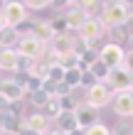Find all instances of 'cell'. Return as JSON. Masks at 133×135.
I'll return each instance as SVG.
<instances>
[{"mask_svg": "<svg viewBox=\"0 0 133 135\" xmlns=\"http://www.w3.org/2000/svg\"><path fill=\"white\" fill-rule=\"evenodd\" d=\"M106 32H108V37H111V42L118 44V47L133 44V32H131L128 22H126V25H118V27H111V30H106Z\"/></svg>", "mask_w": 133, "mask_h": 135, "instance_id": "obj_13", "label": "cell"}, {"mask_svg": "<svg viewBox=\"0 0 133 135\" xmlns=\"http://www.w3.org/2000/svg\"><path fill=\"white\" fill-rule=\"evenodd\" d=\"M20 42V32L15 27H5L0 30V49H15Z\"/></svg>", "mask_w": 133, "mask_h": 135, "instance_id": "obj_18", "label": "cell"}, {"mask_svg": "<svg viewBox=\"0 0 133 135\" xmlns=\"http://www.w3.org/2000/svg\"><path fill=\"white\" fill-rule=\"evenodd\" d=\"M64 84H67L72 91H76V89L81 86V71H79V69H67V74H64Z\"/></svg>", "mask_w": 133, "mask_h": 135, "instance_id": "obj_21", "label": "cell"}, {"mask_svg": "<svg viewBox=\"0 0 133 135\" xmlns=\"http://www.w3.org/2000/svg\"><path fill=\"white\" fill-rule=\"evenodd\" d=\"M7 27V22H5V15H3V10H0V30H5Z\"/></svg>", "mask_w": 133, "mask_h": 135, "instance_id": "obj_35", "label": "cell"}, {"mask_svg": "<svg viewBox=\"0 0 133 135\" xmlns=\"http://www.w3.org/2000/svg\"><path fill=\"white\" fill-rule=\"evenodd\" d=\"M111 135H133V123H126L121 118V120L111 128Z\"/></svg>", "mask_w": 133, "mask_h": 135, "instance_id": "obj_27", "label": "cell"}, {"mask_svg": "<svg viewBox=\"0 0 133 135\" xmlns=\"http://www.w3.org/2000/svg\"><path fill=\"white\" fill-rule=\"evenodd\" d=\"M32 64H35V59L17 54V69H15V74H30V71H32Z\"/></svg>", "mask_w": 133, "mask_h": 135, "instance_id": "obj_26", "label": "cell"}, {"mask_svg": "<svg viewBox=\"0 0 133 135\" xmlns=\"http://www.w3.org/2000/svg\"><path fill=\"white\" fill-rule=\"evenodd\" d=\"M49 25H52V30H54V35L69 32V30H67V20H64V15H62V12H57L54 17H49Z\"/></svg>", "mask_w": 133, "mask_h": 135, "instance_id": "obj_24", "label": "cell"}, {"mask_svg": "<svg viewBox=\"0 0 133 135\" xmlns=\"http://www.w3.org/2000/svg\"><path fill=\"white\" fill-rule=\"evenodd\" d=\"M131 120H133V115H131Z\"/></svg>", "mask_w": 133, "mask_h": 135, "instance_id": "obj_41", "label": "cell"}, {"mask_svg": "<svg viewBox=\"0 0 133 135\" xmlns=\"http://www.w3.org/2000/svg\"><path fill=\"white\" fill-rule=\"evenodd\" d=\"M111 108H113V113L118 115V118H131L133 115V96L128 91H113V96H111Z\"/></svg>", "mask_w": 133, "mask_h": 135, "instance_id": "obj_7", "label": "cell"}, {"mask_svg": "<svg viewBox=\"0 0 133 135\" xmlns=\"http://www.w3.org/2000/svg\"><path fill=\"white\" fill-rule=\"evenodd\" d=\"M0 135H3V133H0Z\"/></svg>", "mask_w": 133, "mask_h": 135, "instance_id": "obj_44", "label": "cell"}, {"mask_svg": "<svg viewBox=\"0 0 133 135\" xmlns=\"http://www.w3.org/2000/svg\"><path fill=\"white\" fill-rule=\"evenodd\" d=\"M128 93H131V96H133V86H131V91H128Z\"/></svg>", "mask_w": 133, "mask_h": 135, "instance_id": "obj_40", "label": "cell"}, {"mask_svg": "<svg viewBox=\"0 0 133 135\" xmlns=\"http://www.w3.org/2000/svg\"><path fill=\"white\" fill-rule=\"evenodd\" d=\"M111 96L113 93H111V89H108L106 84H96V86H91L86 91V103L99 110V108H104L106 103H111Z\"/></svg>", "mask_w": 133, "mask_h": 135, "instance_id": "obj_8", "label": "cell"}, {"mask_svg": "<svg viewBox=\"0 0 133 135\" xmlns=\"http://www.w3.org/2000/svg\"><path fill=\"white\" fill-rule=\"evenodd\" d=\"M128 15H131L128 7H123L121 3H116V5H108V7H104V10H101L99 22H101L106 30H111V27L126 25V22H128Z\"/></svg>", "mask_w": 133, "mask_h": 135, "instance_id": "obj_2", "label": "cell"}, {"mask_svg": "<svg viewBox=\"0 0 133 135\" xmlns=\"http://www.w3.org/2000/svg\"><path fill=\"white\" fill-rule=\"evenodd\" d=\"M27 98H30V101H32V106H40V108L44 106V103H47V101H49V96H47V93H44V91H37V93H32V96H27Z\"/></svg>", "mask_w": 133, "mask_h": 135, "instance_id": "obj_31", "label": "cell"}, {"mask_svg": "<svg viewBox=\"0 0 133 135\" xmlns=\"http://www.w3.org/2000/svg\"><path fill=\"white\" fill-rule=\"evenodd\" d=\"M106 86H108V89H113V91H131V86H133V76H131L123 66H121V69H111Z\"/></svg>", "mask_w": 133, "mask_h": 135, "instance_id": "obj_9", "label": "cell"}, {"mask_svg": "<svg viewBox=\"0 0 133 135\" xmlns=\"http://www.w3.org/2000/svg\"><path fill=\"white\" fill-rule=\"evenodd\" d=\"M30 35L37 37L44 44H49L52 39H54V30L49 25V20H30Z\"/></svg>", "mask_w": 133, "mask_h": 135, "instance_id": "obj_12", "label": "cell"}, {"mask_svg": "<svg viewBox=\"0 0 133 135\" xmlns=\"http://www.w3.org/2000/svg\"><path fill=\"white\" fill-rule=\"evenodd\" d=\"M22 123H25L27 130H35V133H40V135H47V133H49V120H47L42 113L25 115V118H22Z\"/></svg>", "mask_w": 133, "mask_h": 135, "instance_id": "obj_14", "label": "cell"}, {"mask_svg": "<svg viewBox=\"0 0 133 135\" xmlns=\"http://www.w3.org/2000/svg\"><path fill=\"white\" fill-rule=\"evenodd\" d=\"M17 135H40V133H35V130H27V128H22Z\"/></svg>", "mask_w": 133, "mask_h": 135, "instance_id": "obj_34", "label": "cell"}, {"mask_svg": "<svg viewBox=\"0 0 133 135\" xmlns=\"http://www.w3.org/2000/svg\"><path fill=\"white\" fill-rule=\"evenodd\" d=\"M74 115H76V123H79V128H81V130H86V128H91V125L101 123V120H99V110H96V108H91L86 101H84L81 106L74 110Z\"/></svg>", "mask_w": 133, "mask_h": 135, "instance_id": "obj_11", "label": "cell"}, {"mask_svg": "<svg viewBox=\"0 0 133 135\" xmlns=\"http://www.w3.org/2000/svg\"><path fill=\"white\" fill-rule=\"evenodd\" d=\"M99 59L104 61L108 69H121L123 64H126V49L118 47V44H113V42L101 44L99 47Z\"/></svg>", "mask_w": 133, "mask_h": 135, "instance_id": "obj_3", "label": "cell"}, {"mask_svg": "<svg viewBox=\"0 0 133 135\" xmlns=\"http://www.w3.org/2000/svg\"><path fill=\"white\" fill-rule=\"evenodd\" d=\"M47 47L49 44H44V42H40L37 37H32V35H27V37H20V42H17V54H22V57H30V59H42L44 57V52H47Z\"/></svg>", "mask_w": 133, "mask_h": 135, "instance_id": "obj_4", "label": "cell"}, {"mask_svg": "<svg viewBox=\"0 0 133 135\" xmlns=\"http://www.w3.org/2000/svg\"><path fill=\"white\" fill-rule=\"evenodd\" d=\"M69 3H72V0H69Z\"/></svg>", "mask_w": 133, "mask_h": 135, "instance_id": "obj_42", "label": "cell"}, {"mask_svg": "<svg viewBox=\"0 0 133 135\" xmlns=\"http://www.w3.org/2000/svg\"><path fill=\"white\" fill-rule=\"evenodd\" d=\"M30 74H32V76H37L40 81H47V76H49V64H47V61H40V59H37L35 64H32V71H30Z\"/></svg>", "mask_w": 133, "mask_h": 135, "instance_id": "obj_23", "label": "cell"}, {"mask_svg": "<svg viewBox=\"0 0 133 135\" xmlns=\"http://www.w3.org/2000/svg\"><path fill=\"white\" fill-rule=\"evenodd\" d=\"M17 69V49H0V71L15 74Z\"/></svg>", "mask_w": 133, "mask_h": 135, "instance_id": "obj_17", "label": "cell"}, {"mask_svg": "<svg viewBox=\"0 0 133 135\" xmlns=\"http://www.w3.org/2000/svg\"><path fill=\"white\" fill-rule=\"evenodd\" d=\"M3 15H5L7 27H20L27 20V7L22 5V0H7L3 7Z\"/></svg>", "mask_w": 133, "mask_h": 135, "instance_id": "obj_6", "label": "cell"}, {"mask_svg": "<svg viewBox=\"0 0 133 135\" xmlns=\"http://www.w3.org/2000/svg\"><path fill=\"white\" fill-rule=\"evenodd\" d=\"M59 103H62V110H69V113H74V110L79 108V106H81L84 101H79V98L74 96V93H69V96H64V98H59Z\"/></svg>", "mask_w": 133, "mask_h": 135, "instance_id": "obj_25", "label": "cell"}, {"mask_svg": "<svg viewBox=\"0 0 133 135\" xmlns=\"http://www.w3.org/2000/svg\"><path fill=\"white\" fill-rule=\"evenodd\" d=\"M89 71L96 76V81H99V84H106V81H108V74H111V69H108L101 59L96 61V64H91V69H89Z\"/></svg>", "mask_w": 133, "mask_h": 135, "instance_id": "obj_20", "label": "cell"}, {"mask_svg": "<svg viewBox=\"0 0 133 135\" xmlns=\"http://www.w3.org/2000/svg\"><path fill=\"white\" fill-rule=\"evenodd\" d=\"M69 135H86V133H84V130L79 128V130H74V133H69Z\"/></svg>", "mask_w": 133, "mask_h": 135, "instance_id": "obj_37", "label": "cell"}, {"mask_svg": "<svg viewBox=\"0 0 133 135\" xmlns=\"http://www.w3.org/2000/svg\"><path fill=\"white\" fill-rule=\"evenodd\" d=\"M64 74H67V69L59 64V61H54V64H49V81H54V84H62L64 81Z\"/></svg>", "mask_w": 133, "mask_h": 135, "instance_id": "obj_22", "label": "cell"}, {"mask_svg": "<svg viewBox=\"0 0 133 135\" xmlns=\"http://www.w3.org/2000/svg\"><path fill=\"white\" fill-rule=\"evenodd\" d=\"M54 0H22V5L27 10H44V7H52Z\"/></svg>", "mask_w": 133, "mask_h": 135, "instance_id": "obj_28", "label": "cell"}, {"mask_svg": "<svg viewBox=\"0 0 133 135\" xmlns=\"http://www.w3.org/2000/svg\"><path fill=\"white\" fill-rule=\"evenodd\" d=\"M96 84H99V81H96V76H94L89 69H86V71H81V89H86V91H89L91 86H96Z\"/></svg>", "mask_w": 133, "mask_h": 135, "instance_id": "obj_29", "label": "cell"}, {"mask_svg": "<svg viewBox=\"0 0 133 135\" xmlns=\"http://www.w3.org/2000/svg\"><path fill=\"white\" fill-rule=\"evenodd\" d=\"M0 98H5L7 103H22V101L27 98L25 86L15 81V74L0 76Z\"/></svg>", "mask_w": 133, "mask_h": 135, "instance_id": "obj_1", "label": "cell"}, {"mask_svg": "<svg viewBox=\"0 0 133 135\" xmlns=\"http://www.w3.org/2000/svg\"><path fill=\"white\" fill-rule=\"evenodd\" d=\"M128 25L133 27V10H131V15H128Z\"/></svg>", "mask_w": 133, "mask_h": 135, "instance_id": "obj_38", "label": "cell"}, {"mask_svg": "<svg viewBox=\"0 0 133 135\" xmlns=\"http://www.w3.org/2000/svg\"><path fill=\"white\" fill-rule=\"evenodd\" d=\"M5 3H7V0H5Z\"/></svg>", "mask_w": 133, "mask_h": 135, "instance_id": "obj_43", "label": "cell"}, {"mask_svg": "<svg viewBox=\"0 0 133 135\" xmlns=\"http://www.w3.org/2000/svg\"><path fill=\"white\" fill-rule=\"evenodd\" d=\"M116 3H118V0H99L101 10H104V7H108V5H116Z\"/></svg>", "mask_w": 133, "mask_h": 135, "instance_id": "obj_32", "label": "cell"}, {"mask_svg": "<svg viewBox=\"0 0 133 135\" xmlns=\"http://www.w3.org/2000/svg\"><path fill=\"white\" fill-rule=\"evenodd\" d=\"M118 3H121L123 7H128V10H133V0H118Z\"/></svg>", "mask_w": 133, "mask_h": 135, "instance_id": "obj_33", "label": "cell"}, {"mask_svg": "<svg viewBox=\"0 0 133 135\" xmlns=\"http://www.w3.org/2000/svg\"><path fill=\"white\" fill-rule=\"evenodd\" d=\"M74 44H76V37H72V32H64V35H54V39L49 42V49L57 57H67L74 52Z\"/></svg>", "mask_w": 133, "mask_h": 135, "instance_id": "obj_10", "label": "cell"}, {"mask_svg": "<svg viewBox=\"0 0 133 135\" xmlns=\"http://www.w3.org/2000/svg\"><path fill=\"white\" fill-rule=\"evenodd\" d=\"M40 113L47 118V120H57V118L62 115V103H59V98H49V101L42 106Z\"/></svg>", "mask_w": 133, "mask_h": 135, "instance_id": "obj_19", "label": "cell"}, {"mask_svg": "<svg viewBox=\"0 0 133 135\" xmlns=\"http://www.w3.org/2000/svg\"><path fill=\"white\" fill-rule=\"evenodd\" d=\"M3 7H5V0H0V10H3Z\"/></svg>", "mask_w": 133, "mask_h": 135, "instance_id": "obj_39", "label": "cell"}, {"mask_svg": "<svg viewBox=\"0 0 133 135\" xmlns=\"http://www.w3.org/2000/svg\"><path fill=\"white\" fill-rule=\"evenodd\" d=\"M86 135H111V128H106L104 123H96V125H91V128L84 130Z\"/></svg>", "mask_w": 133, "mask_h": 135, "instance_id": "obj_30", "label": "cell"}, {"mask_svg": "<svg viewBox=\"0 0 133 135\" xmlns=\"http://www.w3.org/2000/svg\"><path fill=\"white\" fill-rule=\"evenodd\" d=\"M47 135H67V133H62V130H49Z\"/></svg>", "mask_w": 133, "mask_h": 135, "instance_id": "obj_36", "label": "cell"}, {"mask_svg": "<svg viewBox=\"0 0 133 135\" xmlns=\"http://www.w3.org/2000/svg\"><path fill=\"white\" fill-rule=\"evenodd\" d=\"M104 32H106V27L99 22V17H86L76 35H79L81 42H86V44H96L99 39L104 37Z\"/></svg>", "mask_w": 133, "mask_h": 135, "instance_id": "obj_5", "label": "cell"}, {"mask_svg": "<svg viewBox=\"0 0 133 135\" xmlns=\"http://www.w3.org/2000/svg\"><path fill=\"white\" fill-rule=\"evenodd\" d=\"M57 130H62V133H74V130H79V123H76V115L74 113H69V110H62V115L57 118Z\"/></svg>", "mask_w": 133, "mask_h": 135, "instance_id": "obj_16", "label": "cell"}, {"mask_svg": "<svg viewBox=\"0 0 133 135\" xmlns=\"http://www.w3.org/2000/svg\"><path fill=\"white\" fill-rule=\"evenodd\" d=\"M64 15V20H67V30L69 32H79V27L84 25V20H86V12L81 10V7H76V10H67V12H62Z\"/></svg>", "mask_w": 133, "mask_h": 135, "instance_id": "obj_15", "label": "cell"}]
</instances>
